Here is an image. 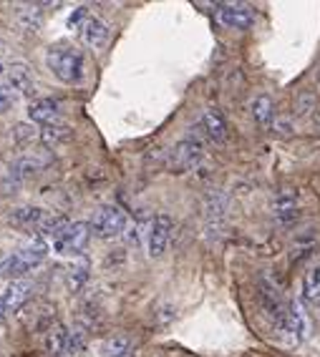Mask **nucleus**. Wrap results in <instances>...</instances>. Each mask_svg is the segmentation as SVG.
Returning <instances> with one entry per match:
<instances>
[{
  "mask_svg": "<svg viewBox=\"0 0 320 357\" xmlns=\"http://www.w3.org/2000/svg\"><path fill=\"white\" fill-rule=\"evenodd\" d=\"M45 66L64 83H78L84 76V56L73 45H56L45 53Z\"/></svg>",
  "mask_w": 320,
  "mask_h": 357,
  "instance_id": "1",
  "label": "nucleus"
},
{
  "mask_svg": "<svg viewBox=\"0 0 320 357\" xmlns=\"http://www.w3.org/2000/svg\"><path fill=\"white\" fill-rule=\"evenodd\" d=\"M45 255H48V247H45V242H43V239H36L33 244L18 249V252H13V255L3 261V275H8V277L26 275V272H31V269L38 267L41 261L45 259Z\"/></svg>",
  "mask_w": 320,
  "mask_h": 357,
  "instance_id": "2",
  "label": "nucleus"
},
{
  "mask_svg": "<svg viewBox=\"0 0 320 357\" xmlns=\"http://www.w3.org/2000/svg\"><path fill=\"white\" fill-rule=\"evenodd\" d=\"M91 231L101 239H114V236L124 234L126 231V214H124L119 206H101V209L94 214L91 219Z\"/></svg>",
  "mask_w": 320,
  "mask_h": 357,
  "instance_id": "3",
  "label": "nucleus"
},
{
  "mask_svg": "<svg viewBox=\"0 0 320 357\" xmlns=\"http://www.w3.org/2000/svg\"><path fill=\"white\" fill-rule=\"evenodd\" d=\"M205 156V141L199 139L197 131L192 134H187L184 139L172 149V169L177 172H187V169H192L202 161Z\"/></svg>",
  "mask_w": 320,
  "mask_h": 357,
  "instance_id": "4",
  "label": "nucleus"
},
{
  "mask_svg": "<svg viewBox=\"0 0 320 357\" xmlns=\"http://www.w3.org/2000/svg\"><path fill=\"white\" fill-rule=\"evenodd\" d=\"M174 234V219L169 214H157V217L149 222L147 229V252L149 257H161L169 249Z\"/></svg>",
  "mask_w": 320,
  "mask_h": 357,
  "instance_id": "5",
  "label": "nucleus"
},
{
  "mask_svg": "<svg viewBox=\"0 0 320 357\" xmlns=\"http://www.w3.org/2000/svg\"><path fill=\"white\" fill-rule=\"evenodd\" d=\"M217 20L232 31H247L255 23V10L247 3H222L217 6Z\"/></svg>",
  "mask_w": 320,
  "mask_h": 357,
  "instance_id": "6",
  "label": "nucleus"
},
{
  "mask_svg": "<svg viewBox=\"0 0 320 357\" xmlns=\"http://www.w3.org/2000/svg\"><path fill=\"white\" fill-rule=\"evenodd\" d=\"M89 239H91V224L73 222L68 229L53 242V247H56V252H61V255H81L84 247L89 244Z\"/></svg>",
  "mask_w": 320,
  "mask_h": 357,
  "instance_id": "7",
  "label": "nucleus"
},
{
  "mask_svg": "<svg viewBox=\"0 0 320 357\" xmlns=\"http://www.w3.org/2000/svg\"><path fill=\"white\" fill-rule=\"evenodd\" d=\"M277 327H280L282 335H285L293 344H300L303 340L307 337V322H305V317H303L300 310H298V305L288 307V312H285V317H282V322Z\"/></svg>",
  "mask_w": 320,
  "mask_h": 357,
  "instance_id": "8",
  "label": "nucleus"
},
{
  "mask_svg": "<svg viewBox=\"0 0 320 357\" xmlns=\"http://www.w3.org/2000/svg\"><path fill=\"white\" fill-rule=\"evenodd\" d=\"M199 131L212 141V144H222L227 139V121L217 109H207L199 119Z\"/></svg>",
  "mask_w": 320,
  "mask_h": 357,
  "instance_id": "9",
  "label": "nucleus"
},
{
  "mask_svg": "<svg viewBox=\"0 0 320 357\" xmlns=\"http://www.w3.org/2000/svg\"><path fill=\"white\" fill-rule=\"evenodd\" d=\"M28 116H31V121L36 123H43V126H53L58 123L61 119V109H58V103L53 98H38V101H33L28 106Z\"/></svg>",
  "mask_w": 320,
  "mask_h": 357,
  "instance_id": "10",
  "label": "nucleus"
},
{
  "mask_svg": "<svg viewBox=\"0 0 320 357\" xmlns=\"http://www.w3.org/2000/svg\"><path fill=\"white\" fill-rule=\"evenodd\" d=\"M272 211H275V219L280 224H293L295 219H298V214H300V209H298V194L295 192H280L275 197V202H272Z\"/></svg>",
  "mask_w": 320,
  "mask_h": 357,
  "instance_id": "11",
  "label": "nucleus"
},
{
  "mask_svg": "<svg viewBox=\"0 0 320 357\" xmlns=\"http://www.w3.org/2000/svg\"><path fill=\"white\" fill-rule=\"evenodd\" d=\"M51 161L53 159L48 153H28V156H23V159H18L10 166V176L23 178V176H31V174H38V172H43Z\"/></svg>",
  "mask_w": 320,
  "mask_h": 357,
  "instance_id": "12",
  "label": "nucleus"
},
{
  "mask_svg": "<svg viewBox=\"0 0 320 357\" xmlns=\"http://www.w3.org/2000/svg\"><path fill=\"white\" fill-rule=\"evenodd\" d=\"M109 26L101 18H86V23L81 26V40L89 48H101L109 40Z\"/></svg>",
  "mask_w": 320,
  "mask_h": 357,
  "instance_id": "13",
  "label": "nucleus"
},
{
  "mask_svg": "<svg viewBox=\"0 0 320 357\" xmlns=\"http://www.w3.org/2000/svg\"><path fill=\"white\" fill-rule=\"evenodd\" d=\"M250 114L260 128H272V123H275V103L270 96L260 93V96H255L250 101Z\"/></svg>",
  "mask_w": 320,
  "mask_h": 357,
  "instance_id": "14",
  "label": "nucleus"
},
{
  "mask_svg": "<svg viewBox=\"0 0 320 357\" xmlns=\"http://www.w3.org/2000/svg\"><path fill=\"white\" fill-rule=\"evenodd\" d=\"M3 305H6L8 312H15L26 305V300L31 297V284L28 282H10L6 289H3Z\"/></svg>",
  "mask_w": 320,
  "mask_h": 357,
  "instance_id": "15",
  "label": "nucleus"
},
{
  "mask_svg": "<svg viewBox=\"0 0 320 357\" xmlns=\"http://www.w3.org/2000/svg\"><path fill=\"white\" fill-rule=\"evenodd\" d=\"M45 219V211L38 209V206H20L10 214V222L20 229H38L41 222Z\"/></svg>",
  "mask_w": 320,
  "mask_h": 357,
  "instance_id": "16",
  "label": "nucleus"
},
{
  "mask_svg": "<svg viewBox=\"0 0 320 357\" xmlns=\"http://www.w3.org/2000/svg\"><path fill=\"white\" fill-rule=\"evenodd\" d=\"M8 76H10V89H18L20 93L36 91V78H33V70L26 63H13Z\"/></svg>",
  "mask_w": 320,
  "mask_h": 357,
  "instance_id": "17",
  "label": "nucleus"
},
{
  "mask_svg": "<svg viewBox=\"0 0 320 357\" xmlns=\"http://www.w3.org/2000/svg\"><path fill=\"white\" fill-rule=\"evenodd\" d=\"M89 267L91 264L86 257H78V259L71 264L68 275H66V287H68V292H78V289L89 282Z\"/></svg>",
  "mask_w": 320,
  "mask_h": 357,
  "instance_id": "18",
  "label": "nucleus"
},
{
  "mask_svg": "<svg viewBox=\"0 0 320 357\" xmlns=\"http://www.w3.org/2000/svg\"><path fill=\"white\" fill-rule=\"evenodd\" d=\"M66 342H68V330H66L64 325L48 327V335H45V350H48V355H53V357L64 355Z\"/></svg>",
  "mask_w": 320,
  "mask_h": 357,
  "instance_id": "19",
  "label": "nucleus"
},
{
  "mask_svg": "<svg viewBox=\"0 0 320 357\" xmlns=\"http://www.w3.org/2000/svg\"><path fill=\"white\" fill-rule=\"evenodd\" d=\"M71 227V222L64 217V214H53V217H45L43 222H41V227H38V234L41 236H51L53 242H56L58 236L64 234L66 229Z\"/></svg>",
  "mask_w": 320,
  "mask_h": 357,
  "instance_id": "20",
  "label": "nucleus"
},
{
  "mask_svg": "<svg viewBox=\"0 0 320 357\" xmlns=\"http://www.w3.org/2000/svg\"><path fill=\"white\" fill-rule=\"evenodd\" d=\"M18 23L31 33L41 31V26H43V10L38 6H20Z\"/></svg>",
  "mask_w": 320,
  "mask_h": 357,
  "instance_id": "21",
  "label": "nucleus"
},
{
  "mask_svg": "<svg viewBox=\"0 0 320 357\" xmlns=\"http://www.w3.org/2000/svg\"><path fill=\"white\" fill-rule=\"evenodd\" d=\"M71 139V128L66 123H53V126H45L41 131V141H43L45 146H58V144H64V141Z\"/></svg>",
  "mask_w": 320,
  "mask_h": 357,
  "instance_id": "22",
  "label": "nucleus"
},
{
  "mask_svg": "<svg viewBox=\"0 0 320 357\" xmlns=\"http://www.w3.org/2000/svg\"><path fill=\"white\" fill-rule=\"evenodd\" d=\"M303 297L310 302L320 300V264L307 272V277L303 280Z\"/></svg>",
  "mask_w": 320,
  "mask_h": 357,
  "instance_id": "23",
  "label": "nucleus"
},
{
  "mask_svg": "<svg viewBox=\"0 0 320 357\" xmlns=\"http://www.w3.org/2000/svg\"><path fill=\"white\" fill-rule=\"evenodd\" d=\"M126 352H134L131 350V340L126 335H116V337H111L109 342L103 344V357H122Z\"/></svg>",
  "mask_w": 320,
  "mask_h": 357,
  "instance_id": "24",
  "label": "nucleus"
},
{
  "mask_svg": "<svg viewBox=\"0 0 320 357\" xmlns=\"http://www.w3.org/2000/svg\"><path fill=\"white\" fill-rule=\"evenodd\" d=\"M86 350V330H81V327H73V330H68V342H66V355L76 357L81 355V352Z\"/></svg>",
  "mask_w": 320,
  "mask_h": 357,
  "instance_id": "25",
  "label": "nucleus"
},
{
  "mask_svg": "<svg viewBox=\"0 0 320 357\" xmlns=\"http://www.w3.org/2000/svg\"><path fill=\"white\" fill-rule=\"evenodd\" d=\"M315 106H318V96H315L313 91H300L298 93V98H295V114H313Z\"/></svg>",
  "mask_w": 320,
  "mask_h": 357,
  "instance_id": "26",
  "label": "nucleus"
},
{
  "mask_svg": "<svg viewBox=\"0 0 320 357\" xmlns=\"http://www.w3.org/2000/svg\"><path fill=\"white\" fill-rule=\"evenodd\" d=\"M15 103V91L10 86H0V114H6Z\"/></svg>",
  "mask_w": 320,
  "mask_h": 357,
  "instance_id": "27",
  "label": "nucleus"
},
{
  "mask_svg": "<svg viewBox=\"0 0 320 357\" xmlns=\"http://www.w3.org/2000/svg\"><path fill=\"white\" fill-rule=\"evenodd\" d=\"M272 128H275L280 136H290V134H293V123H290V119H275Z\"/></svg>",
  "mask_w": 320,
  "mask_h": 357,
  "instance_id": "28",
  "label": "nucleus"
},
{
  "mask_svg": "<svg viewBox=\"0 0 320 357\" xmlns=\"http://www.w3.org/2000/svg\"><path fill=\"white\" fill-rule=\"evenodd\" d=\"M86 18V6H81V8H78V10H76V13H71V18H68V28H78V26H81V20H84ZM84 23H86V20H84Z\"/></svg>",
  "mask_w": 320,
  "mask_h": 357,
  "instance_id": "29",
  "label": "nucleus"
},
{
  "mask_svg": "<svg viewBox=\"0 0 320 357\" xmlns=\"http://www.w3.org/2000/svg\"><path fill=\"white\" fill-rule=\"evenodd\" d=\"M6 312H8V310H6V305H3V297H0V317H3Z\"/></svg>",
  "mask_w": 320,
  "mask_h": 357,
  "instance_id": "30",
  "label": "nucleus"
},
{
  "mask_svg": "<svg viewBox=\"0 0 320 357\" xmlns=\"http://www.w3.org/2000/svg\"><path fill=\"white\" fill-rule=\"evenodd\" d=\"M122 357H134V352H126V355H122Z\"/></svg>",
  "mask_w": 320,
  "mask_h": 357,
  "instance_id": "31",
  "label": "nucleus"
},
{
  "mask_svg": "<svg viewBox=\"0 0 320 357\" xmlns=\"http://www.w3.org/2000/svg\"><path fill=\"white\" fill-rule=\"evenodd\" d=\"M0 73H3V66H0Z\"/></svg>",
  "mask_w": 320,
  "mask_h": 357,
  "instance_id": "32",
  "label": "nucleus"
},
{
  "mask_svg": "<svg viewBox=\"0 0 320 357\" xmlns=\"http://www.w3.org/2000/svg\"><path fill=\"white\" fill-rule=\"evenodd\" d=\"M0 272H3V264H0Z\"/></svg>",
  "mask_w": 320,
  "mask_h": 357,
  "instance_id": "33",
  "label": "nucleus"
}]
</instances>
